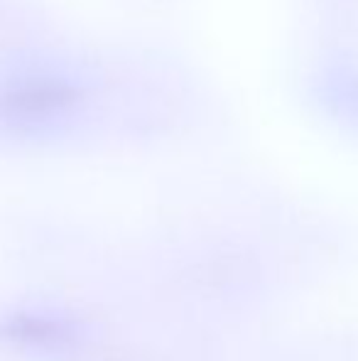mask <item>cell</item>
<instances>
[{"mask_svg":"<svg viewBox=\"0 0 358 361\" xmlns=\"http://www.w3.org/2000/svg\"><path fill=\"white\" fill-rule=\"evenodd\" d=\"M15 81L0 94V111L20 126L54 123L82 101L79 84L62 74H27Z\"/></svg>","mask_w":358,"mask_h":361,"instance_id":"obj_1","label":"cell"},{"mask_svg":"<svg viewBox=\"0 0 358 361\" xmlns=\"http://www.w3.org/2000/svg\"><path fill=\"white\" fill-rule=\"evenodd\" d=\"M0 337L32 349H62L74 339L69 322L42 312H13L0 322Z\"/></svg>","mask_w":358,"mask_h":361,"instance_id":"obj_2","label":"cell"}]
</instances>
